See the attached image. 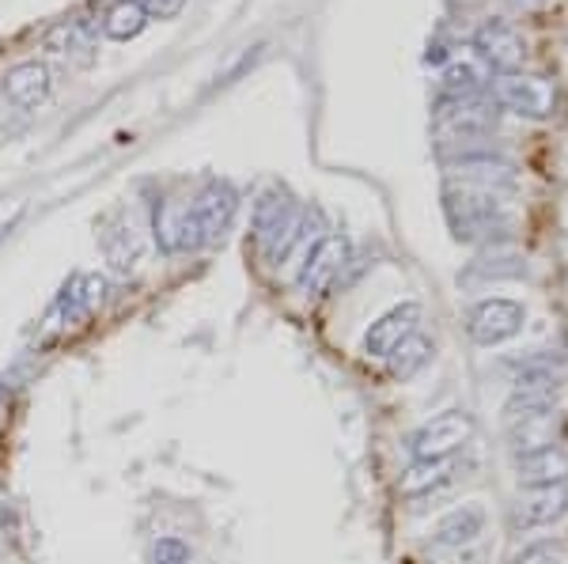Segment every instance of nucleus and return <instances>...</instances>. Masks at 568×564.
I'll use <instances>...</instances> for the list:
<instances>
[{
  "label": "nucleus",
  "instance_id": "obj_10",
  "mask_svg": "<svg viewBox=\"0 0 568 564\" xmlns=\"http://www.w3.org/2000/svg\"><path fill=\"white\" fill-rule=\"evenodd\" d=\"M485 523H489V515H485L481 504H459L433 526V545H439V550H466L485 534Z\"/></svg>",
  "mask_w": 568,
  "mask_h": 564
},
{
  "label": "nucleus",
  "instance_id": "obj_15",
  "mask_svg": "<svg viewBox=\"0 0 568 564\" xmlns=\"http://www.w3.org/2000/svg\"><path fill=\"white\" fill-rule=\"evenodd\" d=\"M497 95L500 103L516 106L519 114H535L542 117L549 111V99H554V91H549L542 80H527V76H504L497 84Z\"/></svg>",
  "mask_w": 568,
  "mask_h": 564
},
{
  "label": "nucleus",
  "instance_id": "obj_4",
  "mask_svg": "<svg viewBox=\"0 0 568 564\" xmlns=\"http://www.w3.org/2000/svg\"><path fill=\"white\" fill-rule=\"evenodd\" d=\"M296 224H300V213L292 208L284 189H270V194L258 197V205H254V243L265 250V258L270 262L281 258L292 232H296Z\"/></svg>",
  "mask_w": 568,
  "mask_h": 564
},
{
  "label": "nucleus",
  "instance_id": "obj_19",
  "mask_svg": "<svg viewBox=\"0 0 568 564\" xmlns=\"http://www.w3.org/2000/svg\"><path fill=\"white\" fill-rule=\"evenodd\" d=\"M516 448L527 454L554 448V409H549V413L524 417V421L516 424Z\"/></svg>",
  "mask_w": 568,
  "mask_h": 564
},
{
  "label": "nucleus",
  "instance_id": "obj_21",
  "mask_svg": "<svg viewBox=\"0 0 568 564\" xmlns=\"http://www.w3.org/2000/svg\"><path fill=\"white\" fill-rule=\"evenodd\" d=\"M190 557H194L190 542L175 539V534H168V539H155L152 542V564H190Z\"/></svg>",
  "mask_w": 568,
  "mask_h": 564
},
{
  "label": "nucleus",
  "instance_id": "obj_14",
  "mask_svg": "<svg viewBox=\"0 0 568 564\" xmlns=\"http://www.w3.org/2000/svg\"><path fill=\"white\" fill-rule=\"evenodd\" d=\"M519 481L527 489H542V485H565L568 481V454L561 448H546L535 454L519 459Z\"/></svg>",
  "mask_w": 568,
  "mask_h": 564
},
{
  "label": "nucleus",
  "instance_id": "obj_5",
  "mask_svg": "<svg viewBox=\"0 0 568 564\" xmlns=\"http://www.w3.org/2000/svg\"><path fill=\"white\" fill-rule=\"evenodd\" d=\"M345 262H349V243L342 235H323L315 243V250L304 258V266L296 269V285L307 299H323L329 288L337 285Z\"/></svg>",
  "mask_w": 568,
  "mask_h": 564
},
{
  "label": "nucleus",
  "instance_id": "obj_1",
  "mask_svg": "<svg viewBox=\"0 0 568 564\" xmlns=\"http://www.w3.org/2000/svg\"><path fill=\"white\" fill-rule=\"evenodd\" d=\"M474 435V417L466 409H444L433 421H425L420 429L409 435L406 448L414 454V462L420 459H455V451H463Z\"/></svg>",
  "mask_w": 568,
  "mask_h": 564
},
{
  "label": "nucleus",
  "instance_id": "obj_11",
  "mask_svg": "<svg viewBox=\"0 0 568 564\" xmlns=\"http://www.w3.org/2000/svg\"><path fill=\"white\" fill-rule=\"evenodd\" d=\"M568 515V485H542L530 489L527 500H519L516 507V523L519 526H554L557 520Z\"/></svg>",
  "mask_w": 568,
  "mask_h": 564
},
{
  "label": "nucleus",
  "instance_id": "obj_13",
  "mask_svg": "<svg viewBox=\"0 0 568 564\" xmlns=\"http://www.w3.org/2000/svg\"><path fill=\"white\" fill-rule=\"evenodd\" d=\"M455 470H459V462L455 459H420L414 462V466L406 470V474L398 478V489L406 496H433L439 493L444 485H452V478H455Z\"/></svg>",
  "mask_w": 568,
  "mask_h": 564
},
{
  "label": "nucleus",
  "instance_id": "obj_16",
  "mask_svg": "<svg viewBox=\"0 0 568 564\" xmlns=\"http://www.w3.org/2000/svg\"><path fill=\"white\" fill-rule=\"evenodd\" d=\"M433 352H436V345L428 341L425 334H409V338L387 357V376L406 383V379H414L417 371L425 368L428 360H433Z\"/></svg>",
  "mask_w": 568,
  "mask_h": 564
},
{
  "label": "nucleus",
  "instance_id": "obj_12",
  "mask_svg": "<svg viewBox=\"0 0 568 564\" xmlns=\"http://www.w3.org/2000/svg\"><path fill=\"white\" fill-rule=\"evenodd\" d=\"M4 95L12 99L16 106H23V111L45 103V95H50V69L39 65V61H23V65L8 69Z\"/></svg>",
  "mask_w": 568,
  "mask_h": 564
},
{
  "label": "nucleus",
  "instance_id": "obj_8",
  "mask_svg": "<svg viewBox=\"0 0 568 564\" xmlns=\"http://www.w3.org/2000/svg\"><path fill=\"white\" fill-rule=\"evenodd\" d=\"M99 247H103L114 273H133L144 254V235L136 232L133 216L114 213V216H106L103 227H99Z\"/></svg>",
  "mask_w": 568,
  "mask_h": 564
},
{
  "label": "nucleus",
  "instance_id": "obj_20",
  "mask_svg": "<svg viewBox=\"0 0 568 564\" xmlns=\"http://www.w3.org/2000/svg\"><path fill=\"white\" fill-rule=\"evenodd\" d=\"M481 50H485V58H493L497 65H511V61H516V39H511L508 31H500V27H485Z\"/></svg>",
  "mask_w": 568,
  "mask_h": 564
},
{
  "label": "nucleus",
  "instance_id": "obj_2",
  "mask_svg": "<svg viewBox=\"0 0 568 564\" xmlns=\"http://www.w3.org/2000/svg\"><path fill=\"white\" fill-rule=\"evenodd\" d=\"M527 322V307L519 299H504V296H493V299H481L478 307H470L466 315V330H470L474 345L481 349H493V345H504L508 338H516Z\"/></svg>",
  "mask_w": 568,
  "mask_h": 564
},
{
  "label": "nucleus",
  "instance_id": "obj_18",
  "mask_svg": "<svg viewBox=\"0 0 568 564\" xmlns=\"http://www.w3.org/2000/svg\"><path fill=\"white\" fill-rule=\"evenodd\" d=\"M45 45H50L53 53H61V58H72V61H80V65H88L91 61V39H88V31L80 23H58L50 34H45Z\"/></svg>",
  "mask_w": 568,
  "mask_h": 564
},
{
  "label": "nucleus",
  "instance_id": "obj_23",
  "mask_svg": "<svg viewBox=\"0 0 568 564\" xmlns=\"http://www.w3.org/2000/svg\"><path fill=\"white\" fill-rule=\"evenodd\" d=\"M136 4L144 8V16H149V20H175L186 0H136Z\"/></svg>",
  "mask_w": 568,
  "mask_h": 564
},
{
  "label": "nucleus",
  "instance_id": "obj_24",
  "mask_svg": "<svg viewBox=\"0 0 568 564\" xmlns=\"http://www.w3.org/2000/svg\"><path fill=\"white\" fill-rule=\"evenodd\" d=\"M4 539H8V507L0 504V542H4Z\"/></svg>",
  "mask_w": 568,
  "mask_h": 564
},
{
  "label": "nucleus",
  "instance_id": "obj_6",
  "mask_svg": "<svg viewBox=\"0 0 568 564\" xmlns=\"http://www.w3.org/2000/svg\"><path fill=\"white\" fill-rule=\"evenodd\" d=\"M106 299V280L95 277V273H80L72 277L65 288H61L58 304L50 307V318H45V330H58V326H77L91 318L103 307Z\"/></svg>",
  "mask_w": 568,
  "mask_h": 564
},
{
  "label": "nucleus",
  "instance_id": "obj_3",
  "mask_svg": "<svg viewBox=\"0 0 568 564\" xmlns=\"http://www.w3.org/2000/svg\"><path fill=\"white\" fill-rule=\"evenodd\" d=\"M235 208H240V194H235L232 182H224V178L205 182V189H201L194 197V205H190L201 247H216V243L224 239L227 227L235 221Z\"/></svg>",
  "mask_w": 568,
  "mask_h": 564
},
{
  "label": "nucleus",
  "instance_id": "obj_22",
  "mask_svg": "<svg viewBox=\"0 0 568 564\" xmlns=\"http://www.w3.org/2000/svg\"><path fill=\"white\" fill-rule=\"evenodd\" d=\"M557 557H561V542L542 539V542L524 545V550H519L516 557H511V564H554Z\"/></svg>",
  "mask_w": 568,
  "mask_h": 564
},
{
  "label": "nucleus",
  "instance_id": "obj_7",
  "mask_svg": "<svg viewBox=\"0 0 568 564\" xmlns=\"http://www.w3.org/2000/svg\"><path fill=\"white\" fill-rule=\"evenodd\" d=\"M417 322H420V304H414V299L394 304L390 311H383L368 330H364V341H361L364 357L387 360L409 334H417Z\"/></svg>",
  "mask_w": 568,
  "mask_h": 564
},
{
  "label": "nucleus",
  "instance_id": "obj_17",
  "mask_svg": "<svg viewBox=\"0 0 568 564\" xmlns=\"http://www.w3.org/2000/svg\"><path fill=\"white\" fill-rule=\"evenodd\" d=\"M144 27H149V16H144V8L136 4V0H118V4H110L103 16V34L114 42L136 39Z\"/></svg>",
  "mask_w": 568,
  "mask_h": 564
},
{
  "label": "nucleus",
  "instance_id": "obj_9",
  "mask_svg": "<svg viewBox=\"0 0 568 564\" xmlns=\"http://www.w3.org/2000/svg\"><path fill=\"white\" fill-rule=\"evenodd\" d=\"M152 227H155V243H160L163 254H182V250L201 247L190 202H160L155 205Z\"/></svg>",
  "mask_w": 568,
  "mask_h": 564
}]
</instances>
